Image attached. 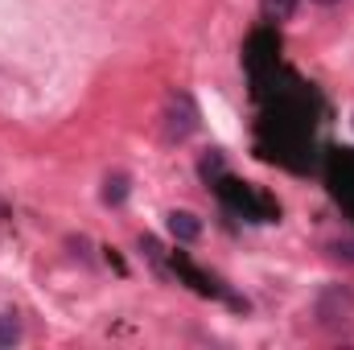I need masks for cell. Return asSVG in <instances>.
<instances>
[{"mask_svg":"<svg viewBox=\"0 0 354 350\" xmlns=\"http://www.w3.org/2000/svg\"><path fill=\"white\" fill-rule=\"evenodd\" d=\"M189 132H198V111H194V103L185 95H177L174 103H169V136L185 140Z\"/></svg>","mask_w":354,"mask_h":350,"instance_id":"1","label":"cell"},{"mask_svg":"<svg viewBox=\"0 0 354 350\" xmlns=\"http://www.w3.org/2000/svg\"><path fill=\"white\" fill-rule=\"evenodd\" d=\"M169 235L181 239V243H189V239H198V235H202V223H198L189 210H169Z\"/></svg>","mask_w":354,"mask_h":350,"instance_id":"2","label":"cell"},{"mask_svg":"<svg viewBox=\"0 0 354 350\" xmlns=\"http://www.w3.org/2000/svg\"><path fill=\"white\" fill-rule=\"evenodd\" d=\"M124 198H128V177L124 174L107 177V181H103V202H107V206H120Z\"/></svg>","mask_w":354,"mask_h":350,"instance_id":"3","label":"cell"},{"mask_svg":"<svg viewBox=\"0 0 354 350\" xmlns=\"http://www.w3.org/2000/svg\"><path fill=\"white\" fill-rule=\"evenodd\" d=\"M264 12L272 17V21H292L297 0H264Z\"/></svg>","mask_w":354,"mask_h":350,"instance_id":"4","label":"cell"},{"mask_svg":"<svg viewBox=\"0 0 354 350\" xmlns=\"http://www.w3.org/2000/svg\"><path fill=\"white\" fill-rule=\"evenodd\" d=\"M12 342H21V322L12 313H4L0 317V347H12Z\"/></svg>","mask_w":354,"mask_h":350,"instance_id":"5","label":"cell"},{"mask_svg":"<svg viewBox=\"0 0 354 350\" xmlns=\"http://www.w3.org/2000/svg\"><path fill=\"white\" fill-rule=\"evenodd\" d=\"M330 256H334V260H351L354 264V243H330Z\"/></svg>","mask_w":354,"mask_h":350,"instance_id":"6","label":"cell"},{"mask_svg":"<svg viewBox=\"0 0 354 350\" xmlns=\"http://www.w3.org/2000/svg\"><path fill=\"white\" fill-rule=\"evenodd\" d=\"M317 4H338V0H317Z\"/></svg>","mask_w":354,"mask_h":350,"instance_id":"7","label":"cell"}]
</instances>
